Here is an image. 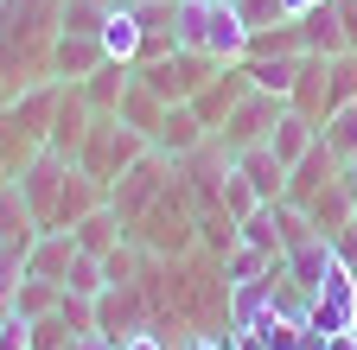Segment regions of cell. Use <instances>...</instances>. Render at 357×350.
<instances>
[{
	"mask_svg": "<svg viewBox=\"0 0 357 350\" xmlns=\"http://www.w3.org/2000/svg\"><path fill=\"white\" fill-rule=\"evenodd\" d=\"M134 242H141L153 261H178V255L198 248V198H192L185 179H178V166H172V179H166L160 204L141 216V223H134Z\"/></svg>",
	"mask_w": 357,
	"mask_h": 350,
	"instance_id": "cell-1",
	"label": "cell"
},
{
	"mask_svg": "<svg viewBox=\"0 0 357 350\" xmlns=\"http://www.w3.org/2000/svg\"><path fill=\"white\" fill-rule=\"evenodd\" d=\"M153 141L147 134H134V127L121 121V115H96L89 121V141H83V153H77V166L89 172V179H102V185H115L121 172L141 159Z\"/></svg>",
	"mask_w": 357,
	"mask_h": 350,
	"instance_id": "cell-2",
	"label": "cell"
},
{
	"mask_svg": "<svg viewBox=\"0 0 357 350\" xmlns=\"http://www.w3.org/2000/svg\"><path fill=\"white\" fill-rule=\"evenodd\" d=\"M217 70H223L217 58H204V51H185V45H178V51H166V58L134 64V77H141V83H147V90H153L160 102H192V96L204 90V83H211Z\"/></svg>",
	"mask_w": 357,
	"mask_h": 350,
	"instance_id": "cell-3",
	"label": "cell"
},
{
	"mask_svg": "<svg viewBox=\"0 0 357 350\" xmlns=\"http://www.w3.org/2000/svg\"><path fill=\"white\" fill-rule=\"evenodd\" d=\"M166 179H172V159L147 147V153H141V159H134V166L121 172V179L109 185V210H115V216H121V223L134 230V223H141V216H147V210L160 204V191H166Z\"/></svg>",
	"mask_w": 357,
	"mask_h": 350,
	"instance_id": "cell-4",
	"label": "cell"
},
{
	"mask_svg": "<svg viewBox=\"0 0 357 350\" xmlns=\"http://www.w3.org/2000/svg\"><path fill=\"white\" fill-rule=\"evenodd\" d=\"M306 325H312V331H326V337L357 325V274L344 268V261H332L326 280L312 287V299H306Z\"/></svg>",
	"mask_w": 357,
	"mask_h": 350,
	"instance_id": "cell-5",
	"label": "cell"
},
{
	"mask_svg": "<svg viewBox=\"0 0 357 350\" xmlns=\"http://www.w3.org/2000/svg\"><path fill=\"white\" fill-rule=\"evenodd\" d=\"M287 115V96H268V90H249L236 109H230V121L217 127V141L230 147V153H243V147H261L268 134H275V121Z\"/></svg>",
	"mask_w": 357,
	"mask_h": 350,
	"instance_id": "cell-6",
	"label": "cell"
},
{
	"mask_svg": "<svg viewBox=\"0 0 357 350\" xmlns=\"http://www.w3.org/2000/svg\"><path fill=\"white\" fill-rule=\"evenodd\" d=\"M70 166L77 159H64V153H52V147H38L26 166H20V198L32 204V216H38V230L52 223V210H58V191H64V179H70Z\"/></svg>",
	"mask_w": 357,
	"mask_h": 350,
	"instance_id": "cell-7",
	"label": "cell"
},
{
	"mask_svg": "<svg viewBox=\"0 0 357 350\" xmlns=\"http://www.w3.org/2000/svg\"><path fill=\"white\" fill-rule=\"evenodd\" d=\"M89 121H96V109H89V96L77 90V83H58V102H52V134H45V147L77 159L83 141H89Z\"/></svg>",
	"mask_w": 357,
	"mask_h": 350,
	"instance_id": "cell-8",
	"label": "cell"
},
{
	"mask_svg": "<svg viewBox=\"0 0 357 350\" xmlns=\"http://www.w3.org/2000/svg\"><path fill=\"white\" fill-rule=\"evenodd\" d=\"M102 64H109L102 38H77V32H58L52 51H45V77H52V83H83V77H96Z\"/></svg>",
	"mask_w": 357,
	"mask_h": 350,
	"instance_id": "cell-9",
	"label": "cell"
},
{
	"mask_svg": "<svg viewBox=\"0 0 357 350\" xmlns=\"http://www.w3.org/2000/svg\"><path fill=\"white\" fill-rule=\"evenodd\" d=\"M147 325V280H134V287H102L96 293V331L102 337H128V331H141Z\"/></svg>",
	"mask_w": 357,
	"mask_h": 350,
	"instance_id": "cell-10",
	"label": "cell"
},
{
	"mask_svg": "<svg viewBox=\"0 0 357 350\" xmlns=\"http://www.w3.org/2000/svg\"><path fill=\"white\" fill-rule=\"evenodd\" d=\"M249 90H255V83H249V70H243V64H223V70H217V77L204 83V90L192 96V109H198V121H204L211 134H217V127L230 121V109H236V102H243Z\"/></svg>",
	"mask_w": 357,
	"mask_h": 350,
	"instance_id": "cell-11",
	"label": "cell"
},
{
	"mask_svg": "<svg viewBox=\"0 0 357 350\" xmlns=\"http://www.w3.org/2000/svg\"><path fill=\"white\" fill-rule=\"evenodd\" d=\"M102 204H109V185L89 179L83 166H70V179H64V191H58V210H52V223H45V230H77L83 216H96Z\"/></svg>",
	"mask_w": 357,
	"mask_h": 350,
	"instance_id": "cell-12",
	"label": "cell"
},
{
	"mask_svg": "<svg viewBox=\"0 0 357 350\" xmlns=\"http://www.w3.org/2000/svg\"><path fill=\"white\" fill-rule=\"evenodd\" d=\"M204 141H211V127L198 121V109H192V102H172L166 121H160V134H153V153H166V159L178 166V159H192Z\"/></svg>",
	"mask_w": 357,
	"mask_h": 350,
	"instance_id": "cell-13",
	"label": "cell"
},
{
	"mask_svg": "<svg viewBox=\"0 0 357 350\" xmlns=\"http://www.w3.org/2000/svg\"><path fill=\"white\" fill-rule=\"evenodd\" d=\"M326 185H338V153H332L326 141H312V153L287 166V204H300V210H306Z\"/></svg>",
	"mask_w": 357,
	"mask_h": 350,
	"instance_id": "cell-14",
	"label": "cell"
},
{
	"mask_svg": "<svg viewBox=\"0 0 357 350\" xmlns=\"http://www.w3.org/2000/svg\"><path fill=\"white\" fill-rule=\"evenodd\" d=\"M77 255H83V248H77L70 230H38L32 248H26V274H32V280L64 287V274H70V261H77Z\"/></svg>",
	"mask_w": 357,
	"mask_h": 350,
	"instance_id": "cell-15",
	"label": "cell"
},
{
	"mask_svg": "<svg viewBox=\"0 0 357 350\" xmlns=\"http://www.w3.org/2000/svg\"><path fill=\"white\" fill-rule=\"evenodd\" d=\"M294 38H300V51H306V58H344V51H351L332 0H326V7H312V13H300V19H294Z\"/></svg>",
	"mask_w": 357,
	"mask_h": 350,
	"instance_id": "cell-16",
	"label": "cell"
},
{
	"mask_svg": "<svg viewBox=\"0 0 357 350\" xmlns=\"http://www.w3.org/2000/svg\"><path fill=\"white\" fill-rule=\"evenodd\" d=\"M332 261H338V255H332V236H306V242H294V248L281 255V268H287V280L312 299V287L326 280V268H332Z\"/></svg>",
	"mask_w": 357,
	"mask_h": 350,
	"instance_id": "cell-17",
	"label": "cell"
},
{
	"mask_svg": "<svg viewBox=\"0 0 357 350\" xmlns=\"http://www.w3.org/2000/svg\"><path fill=\"white\" fill-rule=\"evenodd\" d=\"M102 51L115 64H141V51H147V32H141V19H134L128 0H115L109 19H102Z\"/></svg>",
	"mask_w": 357,
	"mask_h": 350,
	"instance_id": "cell-18",
	"label": "cell"
},
{
	"mask_svg": "<svg viewBox=\"0 0 357 350\" xmlns=\"http://www.w3.org/2000/svg\"><path fill=\"white\" fill-rule=\"evenodd\" d=\"M236 172L255 185V198H261V204L287 198V166H281L275 153H268V147H243V153H236Z\"/></svg>",
	"mask_w": 357,
	"mask_h": 350,
	"instance_id": "cell-19",
	"label": "cell"
},
{
	"mask_svg": "<svg viewBox=\"0 0 357 350\" xmlns=\"http://www.w3.org/2000/svg\"><path fill=\"white\" fill-rule=\"evenodd\" d=\"M312 141H319V121H306L300 109H287V115L275 121V134H268L261 147L275 153L281 166H294V159H306V153H312Z\"/></svg>",
	"mask_w": 357,
	"mask_h": 350,
	"instance_id": "cell-20",
	"label": "cell"
},
{
	"mask_svg": "<svg viewBox=\"0 0 357 350\" xmlns=\"http://www.w3.org/2000/svg\"><path fill=\"white\" fill-rule=\"evenodd\" d=\"M77 90L89 96V109H96V115H115V109H121V96L134 90V64H115V58H109L96 77H83Z\"/></svg>",
	"mask_w": 357,
	"mask_h": 350,
	"instance_id": "cell-21",
	"label": "cell"
},
{
	"mask_svg": "<svg viewBox=\"0 0 357 350\" xmlns=\"http://www.w3.org/2000/svg\"><path fill=\"white\" fill-rule=\"evenodd\" d=\"M38 236V216L20 198V185H0V248H32Z\"/></svg>",
	"mask_w": 357,
	"mask_h": 350,
	"instance_id": "cell-22",
	"label": "cell"
},
{
	"mask_svg": "<svg viewBox=\"0 0 357 350\" xmlns=\"http://www.w3.org/2000/svg\"><path fill=\"white\" fill-rule=\"evenodd\" d=\"M306 223L319 230V236H338V230H351V223H357V198H351L344 185H326L319 198L306 204Z\"/></svg>",
	"mask_w": 357,
	"mask_h": 350,
	"instance_id": "cell-23",
	"label": "cell"
},
{
	"mask_svg": "<svg viewBox=\"0 0 357 350\" xmlns=\"http://www.w3.org/2000/svg\"><path fill=\"white\" fill-rule=\"evenodd\" d=\"M70 236H77V248H83V255H96V261H102V255H109V248H121V242H128L134 230H128L121 216H115V210L102 204L96 216H83V223H77Z\"/></svg>",
	"mask_w": 357,
	"mask_h": 350,
	"instance_id": "cell-24",
	"label": "cell"
},
{
	"mask_svg": "<svg viewBox=\"0 0 357 350\" xmlns=\"http://www.w3.org/2000/svg\"><path fill=\"white\" fill-rule=\"evenodd\" d=\"M166 109H172V102H160V96L147 90V83L134 77V90L121 96V109H115V115L134 127V134H147V141H153V134H160V121H166Z\"/></svg>",
	"mask_w": 357,
	"mask_h": 350,
	"instance_id": "cell-25",
	"label": "cell"
},
{
	"mask_svg": "<svg viewBox=\"0 0 357 350\" xmlns=\"http://www.w3.org/2000/svg\"><path fill=\"white\" fill-rule=\"evenodd\" d=\"M243 70H249L255 90H268V96H294V83H300V51H287V58H249Z\"/></svg>",
	"mask_w": 357,
	"mask_h": 350,
	"instance_id": "cell-26",
	"label": "cell"
},
{
	"mask_svg": "<svg viewBox=\"0 0 357 350\" xmlns=\"http://www.w3.org/2000/svg\"><path fill=\"white\" fill-rule=\"evenodd\" d=\"M115 0H58V32H77V38H102V19H109Z\"/></svg>",
	"mask_w": 357,
	"mask_h": 350,
	"instance_id": "cell-27",
	"label": "cell"
},
{
	"mask_svg": "<svg viewBox=\"0 0 357 350\" xmlns=\"http://www.w3.org/2000/svg\"><path fill=\"white\" fill-rule=\"evenodd\" d=\"M236 242H243V223H236L230 210H198V248H211V255L223 261Z\"/></svg>",
	"mask_w": 357,
	"mask_h": 350,
	"instance_id": "cell-28",
	"label": "cell"
},
{
	"mask_svg": "<svg viewBox=\"0 0 357 350\" xmlns=\"http://www.w3.org/2000/svg\"><path fill=\"white\" fill-rule=\"evenodd\" d=\"M58 299H64V287L20 274V287H13V312H20V319H45V312H58Z\"/></svg>",
	"mask_w": 357,
	"mask_h": 350,
	"instance_id": "cell-29",
	"label": "cell"
},
{
	"mask_svg": "<svg viewBox=\"0 0 357 350\" xmlns=\"http://www.w3.org/2000/svg\"><path fill=\"white\" fill-rule=\"evenodd\" d=\"M243 242L281 261V216H275V204H255V210L243 216Z\"/></svg>",
	"mask_w": 357,
	"mask_h": 350,
	"instance_id": "cell-30",
	"label": "cell"
},
{
	"mask_svg": "<svg viewBox=\"0 0 357 350\" xmlns=\"http://www.w3.org/2000/svg\"><path fill=\"white\" fill-rule=\"evenodd\" d=\"M275 268H281V261L261 255V248H249V242H236L230 255H223V280H230V287L236 280H261V274H275Z\"/></svg>",
	"mask_w": 357,
	"mask_h": 350,
	"instance_id": "cell-31",
	"label": "cell"
},
{
	"mask_svg": "<svg viewBox=\"0 0 357 350\" xmlns=\"http://www.w3.org/2000/svg\"><path fill=\"white\" fill-rule=\"evenodd\" d=\"M319 141H326L338 159H351V153H357V102H344V109H332V115H326Z\"/></svg>",
	"mask_w": 357,
	"mask_h": 350,
	"instance_id": "cell-32",
	"label": "cell"
},
{
	"mask_svg": "<svg viewBox=\"0 0 357 350\" xmlns=\"http://www.w3.org/2000/svg\"><path fill=\"white\" fill-rule=\"evenodd\" d=\"M102 287H109L102 261H96V255H77V261H70V274H64V293H83V299H96Z\"/></svg>",
	"mask_w": 357,
	"mask_h": 350,
	"instance_id": "cell-33",
	"label": "cell"
},
{
	"mask_svg": "<svg viewBox=\"0 0 357 350\" xmlns=\"http://www.w3.org/2000/svg\"><path fill=\"white\" fill-rule=\"evenodd\" d=\"M217 204H223V210H230V216H236V223H243V216H249V210L261 204V198H255V185L243 179V172H236V159H230V172H223V198H217Z\"/></svg>",
	"mask_w": 357,
	"mask_h": 350,
	"instance_id": "cell-34",
	"label": "cell"
},
{
	"mask_svg": "<svg viewBox=\"0 0 357 350\" xmlns=\"http://www.w3.org/2000/svg\"><path fill=\"white\" fill-rule=\"evenodd\" d=\"M77 331L64 325V312H45V319H32V350H64Z\"/></svg>",
	"mask_w": 357,
	"mask_h": 350,
	"instance_id": "cell-35",
	"label": "cell"
},
{
	"mask_svg": "<svg viewBox=\"0 0 357 350\" xmlns=\"http://www.w3.org/2000/svg\"><path fill=\"white\" fill-rule=\"evenodd\" d=\"M58 312H64V325H70V331H96V299L64 293V299H58Z\"/></svg>",
	"mask_w": 357,
	"mask_h": 350,
	"instance_id": "cell-36",
	"label": "cell"
},
{
	"mask_svg": "<svg viewBox=\"0 0 357 350\" xmlns=\"http://www.w3.org/2000/svg\"><path fill=\"white\" fill-rule=\"evenodd\" d=\"M236 13L249 19V32H268V26H281V0H236Z\"/></svg>",
	"mask_w": 357,
	"mask_h": 350,
	"instance_id": "cell-37",
	"label": "cell"
},
{
	"mask_svg": "<svg viewBox=\"0 0 357 350\" xmlns=\"http://www.w3.org/2000/svg\"><path fill=\"white\" fill-rule=\"evenodd\" d=\"M0 350H32V319H20L7 305V319H0Z\"/></svg>",
	"mask_w": 357,
	"mask_h": 350,
	"instance_id": "cell-38",
	"label": "cell"
},
{
	"mask_svg": "<svg viewBox=\"0 0 357 350\" xmlns=\"http://www.w3.org/2000/svg\"><path fill=\"white\" fill-rule=\"evenodd\" d=\"M115 350H166V337H160L153 325H141V331H128V337H121Z\"/></svg>",
	"mask_w": 357,
	"mask_h": 350,
	"instance_id": "cell-39",
	"label": "cell"
},
{
	"mask_svg": "<svg viewBox=\"0 0 357 350\" xmlns=\"http://www.w3.org/2000/svg\"><path fill=\"white\" fill-rule=\"evenodd\" d=\"M332 255H338V261H344V268H351V274H357V223H351V230H338V236H332Z\"/></svg>",
	"mask_w": 357,
	"mask_h": 350,
	"instance_id": "cell-40",
	"label": "cell"
},
{
	"mask_svg": "<svg viewBox=\"0 0 357 350\" xmlns=\"http://www.w3.org/2000/svg\"><path fill=\"white\" fill-rule=\"evenodd\" d=\"M332 7H338V26H344V45L357 51V0H332Z\"/></svg>",
	"mask_w": 357,
	"mask_h": 350,
	"instance_id": "cell-41",
	"label": "cell"
},
{
	"mask_svg": "<svg viewBox=\"0 0 357 350\" xmlns=\"http://www.w3.org/2000/svg\"><path fill=\"white\" fill-rule=\"evenodd\" d=\"M64 350H115V337H102V331H77Z\"/></svg>",
	"mask_w": 357,
	"mask_h": 350,
	"instance_id": "cell-42",
	"label": "cell"
},
{
	"mask_svg": "<svg viewBox=\"0 0 357 350\" xmlns=\"http://www.w3.org/2000/svg\"><path fill=\"white\" fill-rule=\"evenodd\" d=\"M338 185H344V191L357 198V153H351V159H338Z\"/></svg>",
	"mask_w": 357,
	"mask_h": 350,
	"instance_id": "cell-43",
	"label": "cell"
},
{
	"mask_svg": "<svg viewBox=\"0 0 357 350\" xmlns=\"http://www.w3.org/2000/svg\"><path fill=\"white\" fill-rule=\"evenodd\" d=\"M312 7H326V0H281V13H287V19H300V13H312Z\"/></svg>",
	"mask_w": 357,
	"mask_h": 350,
	"instance_id": "cell-44",
	"label": "cell"
},
{
	"mask_svg": "<svg viewBox=\"0 0 357 350\" xmlns=\"http://www.w3.org/2000/svg\"><path fill=\"white\" fill-rule=\"evenodd\" d=\"M294 350H326V331H312V325H306V331H300V344H294Z\"/></svg>",
	"mask_w": 357,
	"mask_h": 350,
	"instance_id": "cell-45",
	"label": "cell"
},
{
	"mask_svg": "<svg viewBox=\"0 0 357 350\" xmlns=\"http://www.w3.org/2000/svg\"><path fill=\"white\" fill-rule=\"evenodd\" d=\"M326 350H357V331H332V337H326Z\"/></svg>",
	"mask_w": 357,
	"mask_h": 350,
	"instance_id": "cell-46",
	"label": "cell"
},
{
	"mask_svg": "<svg viewBox=\"0 0 357 350\" xmlns=\"http://www.w3.org/2000/svg\"><path fill=\"white\" fill-rule=\"evenodd\" d=\"M0 185H13V172H7V166H0Z\"/></svg>",
	"mask_w": 357,
	"mask_h": 350,
	"instance_id": "cell-47",
	"label": "cell"
}]
</instances>
